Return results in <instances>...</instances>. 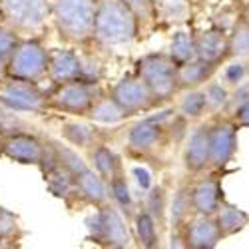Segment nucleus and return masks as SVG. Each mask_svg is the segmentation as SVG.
Here are the masks:
<instances>
[{
	"mask_svg": "<svg viewBox=\"0 0 249 249\" xmlns=\"http://www.w3.org/2000/svg\"><path fill=\"white\" fill-rule=\"evenodd\" d=\"M18 230V219L6 207H0V239L12 237Z\"/></svg>",
	"mask_w": 249,
	"mask_h": 249,
	"instance_id": "obj_39",
	"label": "nucleus"
},
{
	"mask_svg": "<svg viewBox=\"0 0 249 249\" xmlns=\"http://www.w3.org/2000/svg\"><path fill=\"white\" fill-rule=\"evenodd\" d=\"M100 98L96 84L84 80H70L64 84H58V88L50 94L48 104L58 112L66 114H88V110L94 106V102Z\"/></svg>",
	"mask_w": 249,
	"mask_h": 249,
	"instance_id": "obj_9",
	"label": "nucleus"
},
{
	"mask_svg": "<svg viewBox=\"0 0 249 249\" xmlns=\"http://www.w3.org/2000/svg\"><path fill=\"white\" fill-rule=\"evenodd\" d=\"M192 16L190 0H156V20L174 26L183 24Z\"/></svg>",
	"mask_w": 249,
	"mask_h": 249,
	"instance_id": "obj_23",
	"label": "nucleus"
},
{
	"mask_svg": "<svg viewBox=\"0 0 249 249\" xmlns=\"http://www.w3.org/2000/svg\"><path fill=\"white\" fill-rule=\"evenodd\" d=\"M18 44H20V38L16 36V30L10 26L6 28L0 26V60L8 62Z\"/></svg>",
	"mask_w": 249,
	"mask_h": 249,
	"instance_id": "obj_36",
	"label": "nucleus"
},
{
	"mask_svg": "<svg viewBox=\"0 0 249 249\" xmlns=\"http://www.w3.org/2000/svg\"><path fill=\"white\" fill-rule=\"evenodd\" d=\"M207 100V110L210 114H221L227 108V102L231 96V88L225 84L221 78H212L205 86H201Z\"/></svg>",
	"mask_w": 249,
	"mask_h": 249,
	"instance_id": "obj_25",
	"label": "nucleus"
},
{
	"mask_svg": "<svg viewBox=\"0 0 249 249\" xmlns=\"http://www.w3.org/2000/svg\"><path fill=\"white\" fill-rule=\"evenodd\" d=\"M183 170L190 174V178H197L203 172L210 170L212 163V130L210 122H201L194 130L188 132L181 154Z\"/></svg>",
	"mask_w": 249,
	"mask_h": 249,
	"instance_id": "obj_10",
	"label": "nucleus"
},
{
	"mask_svg": "<svg viewBox=\"0 0 249 249\" xmlns=\"http://www.w3.org/2000/svg\"><path fill=\"white\" fill-rule=\"evenodd\" d=\"M80 70H82V56H78L74 50H56L50 54L48 74L56 84L78 80Z\"/></svg>",
	"mask_w": 249,
	"mask_h": 249,
	"instance_id": "obj_18",
	"label": "nucleus"
},
{
	"mask_svg": "<svg viewBox=\"0 0 249 249\" xmlns=\"http://www.w3.org/2000/svg\"><path fill=\"white\" fill-rule=\"evenodd\" d=\"M76 183H78V196H82L86 201H90L94 205H104L112 197L108 179H104L98 172H94L90 168L76 178Z\"/></svg>",
	"mask_w": 249,
	"mask_h": 249,
	"instance_id": "obj_19",
	"label": "nucleus"
},
{
	"mask_svg": "<svg viewBox=\"0 0 249 249\" xmlns=\"http://www.w3.org/2000/svg\"><path fill=\"white\" fill-rule=\"evenodd\" d=\"M215 219H217V225H219V230H221L223 239L241 233L245 227L249 225V213L243 212L241 207H237L235 203L227 201V199L221 201L219 210L215 213Z\"/></svg>",
	"mask_w": 249,
	"mask_h": 249,
	"instance_id": "obj_20",
	"label": "nucleus"
},
{
	"mask_svg": "<svg viewBox=\"0 0 249 249\" xmlns=\"http://www.w3.org/2000/svg\"><path fill=\"white\" fill-rule=\"evenodd\" d=\"M62 136H64L72 146L78 148H92L96 142V128L82 122H66L62 126Z\"/></svg>",
	"mask_w": 249,
	"mask_h": 249,
	"instance_id": "obj_30",
	"label": "nucleus"
},
{
	"mask_svg": "<svg viewBox=\"0 0 249 249\" xmlns=\"http://www.w3.org/2000/svg\"><path fill=\"white\" fill-rule=\"evenodd\" d=\"M0 14L16 32H34L52 16V0H0Z\"/></svg>",
	"mask_w": 249,
	"mask_h": 249,
	"instance_id": "obj_4",
	"label": "nucleus"
},
{
	"mask_svg": "<svg viewBox=\"0 0 249 249\" xmlns=\"http://www.w3.org/2000/svg\"><path fill=\"white\" fill-rule=\"evenodd\" d=\"M96 10V0H52L54 24L68 42H86L94 36Z\"/></svg>",
	"mask_w": 249,
	"mask_h": 249,
	"instance_id": "obj_2",
	"label": "nucleus"
},
{
	"mask_svg": "<svg viewBox=\"0 0 249 249\" xmlns=\"http://www.w3.org/2000/svg\"><path fill=\"white\" fill-rule=\"evenodd\" d=\"M90 237L108 247H130L132 245V233L126 225V219L122 215L120 207L102 205L100 212H96L86 221Z\"/></svg>",
	"mask_w": 249,
	"mask_h": 249,
	"instance_id": "obj_5",
	"label": "nucleus"
},
{
	"mask_svg": "<svg viewBox=\"0 0 249 249\" xmlns=\"http://www.w3.org/2000/svg\"><path fill=\"white\" fill-rule=\"evenodd\" d=\"M46 188L54 197L60 199H70L72 196L78 194V183H76V176L64 168L60 161L52 168L46 170Z\"/></svg>",
	"mask_w": 249,
	"mask_h": 249,
	"instance_id": "obj_21",
	"label": "nucleus"
},
{
	"mask_svg": "<svg viewBox=\"0 0 249 249\" xmlns=\"http://www.w3.org/2000/svg\"><path fill=\"white\" fill-rule=\"evenodd\" d=\"M4 70H6V62H4V60H0V76H2Z\"/></svg>",
	"mask_w": 249,
	"mask_h": 249,
	"instance_id": "obj_43",
	"label": "nucleus"
},
{
	"mask_svg": "<svg viewBox=\"0 0 249 249\" xmlns=\"http://www.w3.org/2000/svg\"><path fill=\"white\" fill-rule=\"evenodd\" d=\"M110 96L116 100V104L124 110L126 116L142 114V112H148L158 106L150 86L138 74L122 78L112 88Z\"/></svg>",
	"mask_w": 249,
	"mask_h": 249,
	"instance_id": "obj_11",
	"label": "nucleus"
},
{
	"mask_svg": "<svg viewBox=\"0 0 249 249\" xmlns=\"http://www.w3.org/2000/svg\"><path fill=\"white\" fill-rule=\"evenodd\" d=\"M212 130V163L210 170L225 172V168L233 161L237 154V142H239V126L227 114H212L210 120Z\"/></svg>",
	"mask_w": 249,
	"mask_h": 249,
	"instance_id": "obj_8",
	"label": "nucleus"
},
{
	"mask_svg": "<svg viewBox=\"0 0 249 249\" xmlns=\"http://www.w3.org/2000/svg\"><path fill=\"white\" fill-rule=\"evenodd\" d=\"M50 68V54L38 40H20L14 54L6 62V74L10 78L32 80L42 78Z\"/></svg>",
	"mask_w": 249,
	"mask_h": 249,
	"instance_id": "obj_7",
	"label": "nucleus"
},
{
	"mask_svg": "<svg viewBox=\"0 0 249 249\" xmlns=\"http://www.w3.org/2000/svg\"><path fill=\"white\" fill-rule=\"evenodd\" d=\"M108 183H110V196H112L114 203L122 210V213H126V217H134L138 212H136V203H134V197L130 194L128 181L124 178V174L114 176Z\"/></svg>",
	"mask_w": 249,
	"mask_h": 249,
	"instance_id": "obj_29",
	"label": "nucleus"
},
{
	"mask_svg": "<svg viewBox=\"0 0 249 249\" xmlns=\"http://www.w3.org/2000/svg\"><path fill=\"white\" fill-rule=\"evenodd\" d=\"M219 78L230 88H235L241 82L249 80V58H230L223 68H219Z\"/></svg>",
	"mask_w": 249,
	"mask_h": 249,
	"instance_id": "obj_31",
	"label": "nucleus"
},
{
	"mask_svg": "<svg viewBox=\"0 0 249 249\" xmlns=\"http://www.w3.org/2000/svg\"><path fill=\"white\" fill-rule=\"evenodd\" d=\"M172 116L174 112H165L160 116L143 118L136 122L128 134V146L138 156H148L160 150L168 140H172Z\"/></svg>",
	"mask_w": 249,
	"mask_h": 249,
	"instance_id": "obj_6",
	"label": "nucleus"
},
{
	"mask_svg": "<svg viewBox=\"0 0 249 249\" xmlns=\"http://www.w3.org/2000/svg\"><path fill=\"white\" fill-rule=\"evenodd\" d=\"M168 54L174 58V62H176L178 66H181V64H185V62L197 58L194 34L183 32V30L176 32V34L172 36V40H170V50H168Z\"/></svg>",
	"mask_w": 249,
	"mask_h": 249,
	"instance_id": "obj_26",
	"label": "nucleus"
},
{
	"mask_svg": "<svg viewBox=\"0 0 249 249\" xmlns=\"http://www.w3.org/2000/svg\"><path fill=\"white\" fill-rule=\"evenodd\" d=\"M2 102L12 110L20 112H40L48 106V98L32 80L10 78L2 86Z\"/></svg>",
	"mask_w": 249,
	"mask_h": 249,
	"instance_id": "obj_13",
	"label": "nucleus"
},
{
	"mask_svg": "<svg viewBox=\"0 0 249 249\" xmlns=\"http://www.w3.org/2000/svg\"><path fill=\"white\" fill-rule=\"evenodd\" d=\"M140 22L136 14L128 8L124 0H100L96 20H94V38L100 44L120 48L134 42L140 32Z\"/></svg>",
	"mask_w": 249,
	"mask_h": 249,
	"instance_id": "obj_1",
	"label": "nucleus"
},
{
	"mask_svg": "<svg viewBox=\"0 0 249 249\" xmlns=\"http://www.w3.org/2000/svg\"><path fill=\"white\" fill-rule=\"evenodd\" d=\"M4 156L18 163H32L40 165L46 158V148L42 146L36 136L32 134H12L2 142Z\"/></svg>",
	"mask_w": 249,
	"mask_h": 249,
	"instance_id": "obj_16",
	"label": "nucleus"
},
{
	"mask_svg": "<svg viewBox=\"0 0 249 249\" xmlns=\"http://www.w3.org/2000/svg\"><path fill=\"white\" fill-rule=\"evenodd\" d=\"M143 210H148V212L154 215V219L160 223V227L163 225L165 215H168V212H170V205H168V196H165V190L161 188V185L148 190L146 203H143Z\"/></svg>",
	"mask_w": 249,
	"mask_h": 249,
	"instance_id": "obj_33",
	"label": "nucleus"
},
{
	"mask_svg": "<svg viewBox=\"0 0 249 249\" xmlns=\"http://www.w3.org/2000/svg\"><path fill=\"white\" fill-rule=\"evenodd\" d=\"M183 239L185 247L190 249H213L219 245V241H223V235L215 215L196 213L183 227Z\"/></svg>",
	"mask_w": 249,
	"mask_h": 249,
	"instance_id": "obj_14",
	"label": "nucleus"
},
{
	"mask_svg": "<svg viewBox=\"0 0 249 249\" xmlns=\"http://www.w3.org/2000/svg\"><path fill=\"white\" fill-rule=\"evenodd\" d=\"M92 122H98V124H116V122H122L126 118L124 110L116 104V100L112 96L108 98H98L94 102V106L88 110L86 114Z\"/></svg>",
	"mask_w": 249,
	"mask_h": 249,
	"instance_id": "obj_27",
	"label": "nucleus"
},
{
	"mask_svg": "<svg viewBox=\"0 0 249 249\" xmlns=\"http://www.w3.org/2000/svg\"><path fill=\"white\" fill-rule=\"evenodd\" d=\"M128 8L136 14L140 26H150L156 20V0H124Z\"/></svg>",
	"mask_w": 249,
	"mask_h": 249,
	"instance_id": "obj_35",
	"label": "nucleus"
},
{
	"mask_svg": "<svg viewBox=\"0 0 249 249\" xmlns=\"http://www.w3.org/2000/svg\"><path fill=\"white\" fill-rule=\"evenodd\" d=\"M134 174H136V179H138V183H140V188L148 192V190H150V174L143 170V168H136Z\"/></svg>",
	"mask_w": 249,
	"mask_h": 249,
	"instance_id": "obj_41",
	"label": "nucleus"
},
{
	"mask_svg": "<svg viewBox=\"0 0 249 249\" xmlns=\"http://www.w3.org/2000/svg\"><path fill=\"white\" fill-rule=\"evenodd\" d=\"M230 56L249 58V24L241 18L230 30Z\"/></svg>",
	"mask_w": 249,
	"mask_h": 249,
	"instance_id": "obj_32",
	"label": "nucleus"
},
{
	"mask_svg": "<svg viewBox=\"0 0 249 249\" xmlns=\"http://www.w3.org/2000/svg\"><path fill=\"white\" fill-rule=\"evenodd\" d=\"M178 112L188 120V122H197L205 114H210L207 110V100L203 88H192V90H181L179 92V102H178Z\"/></svg>",
	"mask_w": 249,
	"mask_h": 249,
	"instance_id": "obj_22",
	"label": "nucleus"
},
{
	"mask_svg": "<svg viewBox=\"0 0 249 249\" xmlns=\"http://www.w3.org/2000/svg\"><path fill=\"white\" fill-rule=\"evenodd\" d=\"M239 18H241V20H245V22L249 24V0L245 2V6L241 8V12H239Z\"/></svg>",
	"mask_w": 249,
	"mask_h": 249,
	"instance_id": "obj_42",
	"label": "nucleus"
},
{
	"mask_svg": "<svg viewBox=\"0 0 249 249\" xmlns=\"http://www.w3.org/2000/svg\"><path fill=\"white\" fill-rule=\"evenodd\" d=\"M197 58L212 62L215 66H223L230 60V32L221 28H205L194 34Z\"/></svg>",
	"mask_w": 249,
	"mask_h": 249,
	"instance_id": "obj_15",
	"label": "nucleus"
},
{
	"mask_svg": "<svg viewBox=\"0 0 249 249\" xmlns=\"http://www.w3.org/2000/svg\"><path fill=\"white\" fill-rule=\"evenodd\" d=\"M223 172L207 170L201 176H197L196 181H192V199L196 213L199 215H215L223 197V185L221 178Z\"/></svg>",
	"mask_w": 249,
	"mask_h": 249,
	"instance_id": "obj_12",
	"label": "nucleus"
},
{
	"mask_svg": "<svg viewBox=\"0 0 249 249\" xmlns=\"http://www.w3.org/2000/svg\"><path fill=\"white\" fill-rule=\"evenodd\" d=\"M136 74L150 86L158 106L179 94L178 64L170 54H146L138 60Z\"/></svg>",
	"mask_w": 249,
	"mask_h": 249,
	"instance_id": "obj_3",
	"label": "nucleus"
},
{
	"mask_svg": "<svg viewBox=\"0 0 249 249\" xmlns=\"http://www.w3.org/2000/svg\"><path fill=\"white\" fill-rule=\"evenodd\" d=\"M231 120L239 126V130H249V102L231 114Z\"/></svg>",
	"mask_w": 249,
	"mask_h": 249,
	"instance_id": "obj_40",
	"label": "nucleus"
},
{
	"mask_svg": "<svg viewBox=\"0 0 249 249\" xmlns=\"http://www.w3.org/2000/svg\"><path fill=\"white\" fill-rule=\"evenodd\" d=\"M217 72H219V66L212 64V62H207V60H201V58H194L190 62H185V64L178 66L179 92L205 86L212 78H215Z\"/></svg>",
	"mask_w": 249,
	"mask_h": 249,
	"instance_id": "obj_17",
	"label": "nucleus"
},
{
	"mask_svg": "<svg viewBox=\"0 0 249 249\" xmlns=\"http://www.w3.org/2000/svg\"><path fill=\"white\" fill-rule=\"evenodd\" d=\"M0 154H4V150H2V142H0Z\"/></svg>",
	"mask_w": 249,
	"mask_h": 249,
	"instance_id": "obj_44",
	"label": "nucleus"
},
{
	"mask_svg": "<svg viewBox=\"0 0 249 249\" xmlns=\"http://www.w3.org/2000/svg\"><path fill=\"white\" fill-rule=\"evenodd\" d=\"M92 161H94V168L96 172L104 178V179H112L114 176L122 174V163L120 158L108 148V146H96L92 150Z\"/></svg>",
	"mask_w": 249,
	"mask_h": 249,
	"instance_id": "obj_28",
	"label": "nucleus"
},
{
	"mask_svg": "<svg viewBox=\"0 0 249 249\" xmlns=\"http://www.w3.org/2000/svg\"><path fill=\"white\" fill-rule=\"evenodd\" d=\"M134 230L138 243L146 249L160 247V223L154 219V215L148 210H140L134 215Z\"/></svg>",
	"mask_w": 249,
	"mask_h": 249,
	"instance_id": "obj_24",
	"label": "nucleus"
},
{
	"mask_svg": "<svg viewBox=\"0 0 249 249\" xmlns=\"http://www.w3.org/2000/svg\"><path fill=\"white\" fill-rule=\"evenodd\" d=\"M247 102H249V80H245V82H241L239 86L231 88V96H230V102H227V108H225L223 114L231 116L235 110H239Z\"/></svg>",
	"mask_w": 249,
	"mask_h": 249,
	"instance_id": "obj_37",
	"label": "nucleus"
},
{
	"mask_svg": "<svg viewBox=\"0 0 249 249\" xmlns=\"http://www.w3.org/2000/svg\"><path fill=\"white\" fill-rule=\"evenodd\" d=\"M52 146H54V150H56L58 161H60L62 165H64V168H68L76 178L88 170L86 161L82 160L74 150H70V148H66V146H62V143H56V142H52Z\"/></svg>",
	"mask_w": 249,
	"mask_h": 249,
	"instance_id": "obj_34",
	"label": "nucleus"
},
{
	"mask_svg": "<svg viewBox=\"0 0 249 249\" xmlns=\"http://www.w3.org/2000/svg\"><path fill=\"white\" fill-rule=\"evenodd\" d=\"M100 62L92 56H86V58H82V70H80V80H84V82H90V84H96L98 78H100Z\"/></svg>",
	"mask_w": 249,
	"mask_h": 249,
	"instance_id": "obj_38",
	"label": "nucleus"
}]
</instances>
